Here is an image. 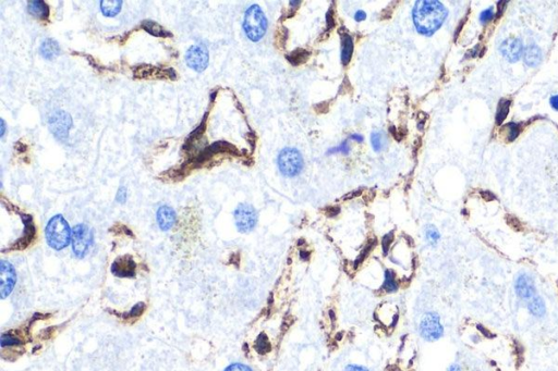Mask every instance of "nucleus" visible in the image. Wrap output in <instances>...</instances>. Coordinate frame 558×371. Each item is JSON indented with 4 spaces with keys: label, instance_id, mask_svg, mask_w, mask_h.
I'll use <instances>...</instances> for the list:
<instances>
[{
    "label": "nucleus",
    "instance_id": "22",
    "mask_svg": "<svg viewBox=\"0 0 558 371\" xmlns=\"http://www.w3.org/2000/svg\"><path fill=\"white\" fill-rule=\"evenodd\" d=\"M143 29L147 32H149L150 34H152V35H154V36H159V37L171 36V34H169L167 31H165L156 22H152V21L144 22L143 23Z\"/></svg>",
    "mask_w": 558,
    "mask_h": 371
},
{
    "label": "nucleus",
    "instance_id": "15",
    "mask_svg": "<svg viewBox=\"0 0 558 371\" xmlns=\"http://www.w3.org/2000/svg\"><path fill=\"white\" fill-rule=\"evenodd\" d=\"M341 37V62L343 66H347L351 57L354 54V38L351 37L347 32H342L340 30Z\"/></svg>",
    "mask_w": 558,
    "mask_h": 371
},
{
    "label": "nucleus",
    "instance_id": "31",
    "mask_svg": "<svg viewBox=\"0 0 558 371\" xmlns=\"http://www.w3.org/2000/svg\"><path fill=\"white\" fill-rule=\"evenodd\" d=\"M225 371H252L250 367H247L243 364H233L230 365Z\"/></svg>",
    "mask_w": 558,
    "mask_h": 371
},
{
    "label": "nucleus",
    "instance_id": "3",
    "mask_svg": "<svg viewBox=\"0 0 558 371\" xmlns=\"http://www.w3.org/2000/svg\"><path fill=\"white\" fill-rule=\"evenodd\" d=\"M243 30L247 38L252 41H259L267 31V19L260 6L252 5L247 8L244 14Z\"/></svg>",
    "mask_w": 558,
    "mask_h": 371
},
{
    "label": "nucleus",
    "instance_id": "23",
    "mask_svg": "<svg viewBox=\"0 0 558 371\" xmlns=\"http://www.w3.org/2000/svg\"><path fill=\"white\" fill-rule=\"evenodd\" d=\"M383 288L386 292L388 293H394L398 291V282L396 279V275H395V273L391 270H386Z\"/></svg>",
    "mask_w": 558,
    "mask_h": 371
},
{
    "label": "nucleus",
    "instance_id": "29",
    "mask_svg": "<svg viewBox=\"0 0 558 371\" xmlns=\"http://www.w3.org/2000/svg\"><path fill=\"white\" fill-rule=\"evenodd\" d=\"M493 16H494L493 9H492V8H490V9H486L480 14V21L482 22L483 24H486L487 22H490L493 19Z\"/></svg>",
    "mask_w": 558,
    "mask_h": 371
},
{
    "label": "nucleus",
    "instance_id": "33",
    "mask_svg": "<svg viewBox=\"0 0 558 371\" xmlns=\"http://www.w3.org/2000/svg\"><path fill=\"white\" fill-rule=\"evenodd\" d=\"M116 200L120 204L126 203V200H127V189H126V187H120L119 188Z\"/></svg>",
    "mask_w": 558,
    "mask_h": 371
},
{
    "label": "nucleus",
    "instance_id": "21",
    "mask_svg": "<svg viewBox=\"0 0 558 371\" xmlns=\"http://www.w3.org/2000/svg\"><path fill=\"white\" fill-rule=\"evenodd\" d=\"M308 58H310V53L306 51L305 49H300V48H298L297 50L293 51V53L287 56L288 61L296 67L304 63Z\"/></svg>",
    "mask_w": 558,
    "mask_h": 371
},
{
    "label": "nucleus",
    "instance_id": "36",
    "mask_svg": "<svg viewBox=\"0 0 558 371\" xmlns=\"http://www.w3.org/2000/svg\"><path fill=\"white\" fill-rule=\"evenodd\" d=\"M345 371H368L365 367L358 366V365H349L346 367Z\"/></svg>",
    "mask_w": 558,
    "mask_h": 371
},
{
    "label": "nucleus",
    "instance_id": "35",
    "mask_svg": "<svg viewBox=\"0 0 558 371\" xmlns=\"http://www.w3.org/2000/svg\"><path fill=\"white\" fill-rule=\"evenodd\" d=\"M507 2H499L497 3V8H499V11H497V14L496 16L497 18H500V16L504 13V10L506 9V6H507Z\"/></svg>",
    "mask_w": 558,
    "mask_h": 371
},
{
    "label": "nucleus",
    "instance_id": "44",
    "mask_svg": "<svg viewBox=\"0 0 558 371\" xmlns=\"http://www.w3.org/2000/svg\"><path fill=\"white\" fill-rule=\"evenodd\" d=\"M300 4H301L300 2H290V5H291V6H294V7H298V6H296V5H300Z\"/></svg>",
    "mask_w": 558,
    "mask_h": 371
},
{
    "label": "nucleus",
    "instance_id": "34",
    "mask_svg": "<svg viewBox=\"0 0 558 371\" xmlns=\"http://www.w3.org/2000/svg\"><path fill=\"white\" fill-rule=\"evenodd\" d=\"M287 37H288V31L285 28H282L281 31L278 34V41L281 42V47L285 46V42L287 40Z\"/></svg>",
    "mask_w": 558,
    "mask_h": 371
},
{
    "label": "nucleus",
    "instance_id": "12",
    "mask_svg": "<svg viewBox=\"0 0 558 371\" xmlns=\"http://www.w3.org/2000/svg\"><path fill=\"white\" fill-rule=\"evenodd\" d=\"M111 271L120 278H131L135 274V263L130 256L120 257L111 266Z\"/></svg>",
    "mask_w": 558,
    "mask_h": 371
},
{
    "label": "nucleus",
    "instance_id": "25",
    "mask_svg": "<svg viewBox=\"0 0 558 371\" xmlns=\"http://www.w3.org/2000/svg\"><path fill=\"white\" fill-rule=\"evenodd\" d=\"M372 147L375 151H382L387 144V139L383 132H374L371 136Z\"/></svg>",
    "mask_w": 558,
    "mask_h": 371
},
{
    "label": "nucleus",
    "instance_id": "40",
    "mask_svg": "<svg viewBox=\"0 0 558 371\" xmlns=\"http://www.w3.org/2000/svg\"><path fill=\"white\" fill-rule=\"evenodd\" d=\"M350 139L358 142V143H362L363 142V136L360 135V134H353L350 136Z\"/></svg>",
    "mask_w": 558,
    "mask_h": 371
},
{
    "label": "nucleus",
    "instance_id": "30",
    "mask_svg": "<svg viewBox=\"0 0 558 371\" xmlns=\"http://www.w3.org/2000/svg\"><path fill=\"white\" fill-rule=\"evenodd\" d=\"M339 151L342 152V154H345V155H348V154L350 152V147H349V145H348V142H347V141H346V142H343V143L339 146V147H337V148L335 147V148L329 149V150H328V154L330 155V154L339 152Z\"/></svg>",
    "mask_w": 558,
    "mask_h": 371
},
{
    "label": "nucleus",
    "instance_id": "38",
    "mask_svg": "<svg viewBox=\"0 0 558 371\" xmlns=\"http://www.w3.org/2000/svg\"><path fill=\"white\" fill-rule=\"evenodd\" d=\"M479 48H480V45L476 46L473 49L470 50L469 53L466 55V58H473L476 56H478V51H479Z\"/></svg>",
    "mask_w": 558,
    "mask_h": 371
},
{
    "label": "nucleus",
    "instance_id": "7",
    "mask_svg": "<svg viewBox=\"0 0 558 371\" xmlns=\"http://www.w3.org/2000/svg\"><path fill=\"white\" fill-rule=\"evenodd\" d=\"M236 227L241 233L251 232L257 223V212L253 206L240 204L235 210Z\"/></svg>",
    "mask_w": 558,
    "mask_h": 371
},
{
    "label": "nucleus",
    "instance_id": "26",
    "mask_svg": "<svg viewBox=\"0 0 558 371\" xmlns=\"http://www.w3.org/2000/svg\"><path fill=\"white\" fill-rule=\"evenodd\" d=\"M425 236H426V239L428 241V243L436 244L437 242H439L440 237H441V234H440V232L437 231L436 228L428 227L426 229V231H425Z\"/></svg>",
    "mask_w": 558,
    "mask_h": 371
},
{
    "label": "nucleus",
    "instance_id": "1",
    "mask_svg": "<svg viewBox=\"0 0 558 371\" xmlns=\"http://www.w3.org/2000/svg\"><path fill=\"white\" fill-rule=\"evenodd\" d=\"M447 9L436 0H419L412 10V19L419 33L431 36L447 18Z\"/></svg>",
    "mask_w": 558,
    "mask_h": 371
},
{
    "label": "nucleus",
    "instance_id": "41",
    "mask_svg": "<svg viewBox=\"0 0 558 371\" xmlns=\"http://www.w3.org/2000/svg\"><path fill=\"white\" fill-rule=\"evenodd\" d=\"M447 371H461L460 367L458 365H451Z\"/></svg>",
    "mask_w": 558,
    "mask_h": 371
},
{
    "label": "nucleus",
    "instance_id": "6",
    "mask_svg": "<svg viewBox=\"0 0 558 371\" xmlns=\"http://www.w3.org/2000/svg\"><path fill=\"white\" fill-rule=\"evenodd\" d=\"M420 334L428 342L440 340L444 334V328L441 323V318L436 313H427L420 322Z\"/></svg>",
    "mask_w": 558,
    "mask_h": 371
},
{
    "label": "nucleus",
    "instance_id": "14",
    "mask_svg": "<svg viewBox=\"0 0 558 371\" xmlns=\"http://www.w3.org/2000/svg\"><path fill=\"white\" fill-rule=\"evenodd\" d=\"M158 226L162 231H168L176 223L177 215L175 210L169 206H161L156 214Z\"/></svg>",
    "mask_w": 558,
    "mask_h": 371
},
{
    "label": "nucleus",
    "instance_id": "8",
    "mask_svg": "<svg viewBox=\"0 0 558 371\" xmlns=\"http://www.w3.org/2000/svg\"><path fill=\"white\" fill-rule=\"evenodd\" d=\"M72 120L70 115L65 111H56L49 119V126L53 134L60 141H65L68 137L69 130L71 128Z\"/></svg>",
    "mask_w": 558,
    "mask_h": 371
},
{
    "label": "nucleus",
    "instance_id": "42",
    "mask_svg": "<svg viewBox=\"0 0 558 371\" xmlns=\"http://www.w3.org/2000/svg\"><path fill=\"white\" fill-rule=\"evenodd\" d=\"M5 131H6V124H5V120L2 119V136H4L5 134Z\"/></svg>",
    "mask_w": 558,
    "mask_h": 371
},
{
    "label": "nucleus",
    "instance_id": "17",
    "mask_svg": "<svg viewBox=\"0 0 558 371\" xmlns=\"http://www.w3.org/2000/svg\"><path fill=\"white\" fill-rule=\"evenodd\" d=\"M39 51H40V55L48 59V60H51L56 58L59 54H60V47H59V44L54 40V39H45L44 41L42 42V45L39 47Z\"/></svg>",
    "mask_w": 558,
    "mask_h": 371
},
{
    "label": "nucleus",
    "instance_id": "13",
    "mask_svg": "<svg viewBox=\"0 0 558 371\" xmlns=\"http://www.w3.org/2000/svg\"><path fill=\"white\" fill-rule=\"evenodd\" d=\"M502 55L508 60L509 62H516L519 60L523 47L522 42L518 38H509L505 40L500 47Z\"/></svg>",
    "mask_w": 558,
    "mask_h": 371
},
{
    "label": "nucleus",
    "instance_id": "2",
    "mask_svg": "<svg viewBox=\"0 0 558 371\" xmlns=\"http://www.w3.org/2000/svg\"><path fill=\"white\" fill-rule=\"evenodd\" d=\"M45 232L48 245L56 251H61L72 239V231L61 214H56L49 220Z\"/></svg>",
    "mask_w": 558,
    "mask_h": 371
},
{
    "label": "nucleus",
    "instance_id": "5",
    "mask_svg": "<svg viewBox=\"0 0 558 371\" xmlns=\"http://www.w3.org/2000/svg\"><path fill=\"white\" fill-rule=\"evenodd\" d=\"M72 249L76 257L82 258L88 254L89 249L93 243V232L85 226L78 224L72 230Z\"/></svg>",
    "mask_w": 558,
    "mask_h": 371
},
{
    "label": "nucleus",
    "instance_id": "27",
    "mask_svg": "<svg viewBox=\"0 0 558 371\" xmlns=\"http://www.w3.org/2000/svg\"><path fill=\"white\" fill-rule=\"evenodd\" d=\"M508 128H509V132H508V141L512 142L514 141L518 137L519 133H520V126L519 124L517 123H509L508 124Z\"/></svg>",
    "mask_w": 558,
    "mask_h": 371
},
{
    "label": "nucleus",
    "instance_id": "19",
    "mask_svg": "<svg viewBox=\"0 0 558 371\" xmlns=\"http://www.w3.org/2000/svg\"><path fill=\"white\" fill-rule=\"evenodd\" d=\"M529 313L534 317H543L546 313V304L541 296H533L528 303Z\"/></svg>",
    "mask_w": 558,
    "mask_h": 371
},
{
    "label": "nucleus",
    "instance_id": "11",
    "mask_svg": "<svg viewBox=\"0 0 558 371\" xmlns=\"http://www.w3.org/2000/svg\"><path fill=\"white\" fill-rule=\"evenodd\" d=\"M514 291L522 299H531L535 296V284L529 274L521 273L514 281Z\"/></svg>",
    "mask_w": 558,
    "mask_h": 371
},
{
    "label": "nucleus",
    "instance_id": "39",
    "mask_svg": "<svg viewBox=\"0 0 558 371\" xmlns=\"http://www.w3.org/2000/svg\"><path fill=\"white\" fill-rule=\"evenodd\" d=\"M549 101H551L552 107H553L554 109L558 110V95H555V96H553Z\"/></svg>",
    "mask_w": 558,
    "mask_h": 371
},
{
    "label": "nucleus",
    "instance_id": "37",
    "mask_svg": "<svg viewBox=\"0 0 558 371\" xmlns=\"http://www.w3.org/2000/svg\"><path fill=\"white\" fill-rule=\"evenodd\" d=\"M365 18H366V14H365V12L362 11V10L357 11V13L355 14V19H356V21H358V22H361V21L365 20Z\"/></svg>",
    "mask_w": 558,
    "mask_h": 371
},
{
    "label": "nucleus",
    "instance_id": "28",
    "mask_svg": "<svg viewBox=\"0 0 558 371\" xmlns=\"http://www.w3.org/2000/svg\"><path fill=\"white\" fill-rule=\"evenodd\" d=\"M19 344V341L14 339L13 336L9 335V334H3L2 336V346L3 347H6V346H10V345H16Z\"/></svg>",
    "mask_w": 558,
    "mask_h": 371
},
{
    "label": "nucleus",
    "instance_id": "24",
    "mask_svg": "<svg viewBox=\"0 0 558 371\" xmlns=\"http://www.w3.org/2000/svg\"><path fill=\"white\" fill-rule=\"evenodd\" d=\"M509 107H510V100L508 99H502L499 103V106H497V112H496V123L501 125L506 117H507L508 112H509Z\"/></svg>",
    "mask_w": 558,
    "mask_h": 371
},
{
    "label": "nucleus",
    "instance_id": "18",
    "mask_svg": "<svg viewBox=\"0 0 558 371\" xmlns=\"http://www.w3.org/2000/svg\"><path fill=\"white\" fill-rule=\"evenodd\" d=\"M523 59L529 67H535L542 60V53L536 45H529L523 53Z\"/></svg>",
    "mask_w": 558,
    "mask_h": 371
},
{
    "label": "nucleus",
    "instance_id": "20",
    "mask_svg": "<svg viewBox=\"0 0 558 371\" xmlns=\"http://www.w3.org/2000/svg\"><path fill=\"white\" fill-rule=\"evenodd\" d=\"M122 2L120 0H102L100 2V10L106 16H116L121 10Z\"/></svg>",
    "mask_w": 558,
    "mask_h": 371
},
{
    "label": "nucleus",
    "instance_id": "32",
    "mask_svg": "<svg viewBox=\"0 0 558 371\" xmlns=\"http://www.w3.org/2000/svg\"><path fill=\"white\" fill-rule=\"evenodd\" d=\"M326 22H327V31H330L332 29H334L335 20H334V14H333L332 8L327 11V13H326Z\"/></svg>",
    "mask_w": 558,
    "mask_h": 371
},
{
    "label": "nucleus",
    "instance_id": "9",
    "mask_svg": "<svg viewBox=\"0 0 558 371\" xmlns=\"http://www.w3.org/2000/svg\"><path fill=\"white\" fill-rule=\"evenodd\" d=\"M209 51L202 46H192L185 54L187 64L196 72L204 71L209 64Z\"/></svg>",
    "mask_w": 558,
    "mask_h": 371
},
{
    "label": "nucleus",
    "instance_id": "16",
    "mask_svg": "<svg viewBox=\"0 0 558 371\" xmlns=\"http://www.w3.org/2000/svg\"><path fill=\"white\" fill-rule=\"evenodd\" d=\"M28 10L34 18L39 20H46L49 16V7L46 3L40 0H34L28 3Z\"/></svg>",
    "mask_w": 558,
    "mask_h": 371
},
{
    "label": "nucleus",
    "instance_id": "4",
    "mask_svg": "<svg viewBox=\"0 0 558 371\" xmlns=\"http://www.w3.org/2000/svg\"><path fill=\"white\" fill-rule=\"evenodd\" d=\"M303 158L297 149L285 148L278 156V167L284 176L293 178L301 173L303 169Z\"/></svg>",
    "mask_w": 558,
    "mask_h": 371
},
{
    "label": "nucleus",
    "instance_id": "10",
    "mask_svg": "<svg viewBox=\"0 0 558 371\" xmlns=\"http://www.w3.org/2000/svg\"><path fill=\"white\" fill-rule=\"evenodd\" d=\"M0 275H2V289H0V291H2V297L6 298L7 296H9L15 286L16 273L11 264L2 261Z\"/></svg>",
    "mask_w": 558,
    "mask_h": 371
},
{
    "label": "nucleus",
    "instance_id": "43",
    "mask_svg": "<svg viewBox=\"0 0 558 371\" xmlns=\"http://www.w3.org/2000/svg\"><path fill=\"white\" fill-rule=\"evenodd\" d=\"M423 126H424V121H420V122H419V124H418V127H419V130H420V131H422V130H423V128H424Z\"/></svg>",
    "mask_w": 558,
    "mask_h": 371
}]
</instances>
